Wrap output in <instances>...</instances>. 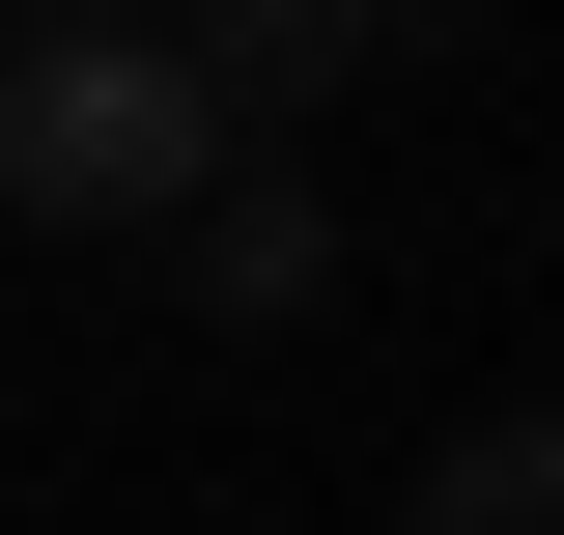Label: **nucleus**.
Wrapping results in <instances>:
<instances>
[{
  "label": "nucleus",
  "instance_id": "3",
  "mask_svg": "<svg viewBox=\"0 0 564 535\" xmlns=\"http://www.w3.org/2000/svg\"><path fill=\"white\" fill-rule=\"evenodd\" d=\"M170 226H198V310H311V282H339V226H311V198H282V170H198V198H170Z\"/></svg>",
  "mask_w": 564,
  "mask_h": 535
},
{
  "label": "nucleus",
  "instance_id": "1",
  "mask_svg": "<svg viewBox=\"0 0 564 535\" xmlns=\"http://www.w3.org/2000/svg\"><path fill=\"white\" fill-rule=\"evenodd\" d=\"M226 141H254V113H226L141 0H85V29H29V57H0V198H29V226H170Z\"/></svg>",
  "mask_w": 564,
  "mask_h": 535
},
{
  "label": "nucleus",
  "instance_id": "5",
  "mask_svg": "<svg viewBox=\"0 0 564 535\" xmlns=\"http://www.w3.org/2000/svg\"><path fill=\"white\" fill-rule=\"evenodd\" d=\"M29 29H85V0H29Z\"/></svg>",
  "mask_w": 564,
  "mask_h": 535
},
{
  "label": "nucleus",
  "instance_id": "4",
  "mask_svg": "<svg viewBox=\"0 0 564 535\" xmlns=\"http://www.w3.org/2000/svg\"><path fill=\"white\" fill-rule=\"evenodd\" d=\"M395 535H564V423H452Z\"/></svg>",
  "mask_w": 564,
  "mask_h": 535
},
{
  "label": "nucleus",
  "instance_id": "2",
  "mask_svg": "<svg viewBox=\"0 0 564 535\" xmlns=\"http://www.w3.org/2000/svg\"><path fill=\"white\" fill-rule=\"evenodd\" d=\"M170 57H198L226 113H311V85H367V57H395V0H198Z\"/></svg>",
  "mask_w": 564,
  "mask_h": 535
}]
</instances>
